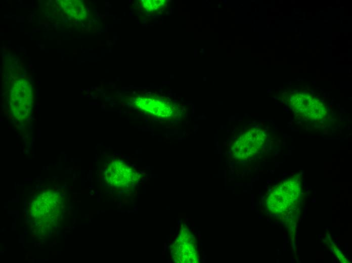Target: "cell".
<instances>
[{
	"label": "cell",
	"instance_id": "obj_3",
	"mask_svg": "<svg viewBox=\"0 0 352 263\" xmlns=\"http://www.w3.org/2000/svg\"><path fill=\"white\" fill-rule=\"evenodd\" d=\"M289 104L293 111L309 120L321 119L326 113L322 103L309 94H293L290 96Z\"/></svg>",
	"mask_w": 352,
	"mask_h": 263
},
{
	"label": "cell",
	"instance_id": "obj_6",
	"mask_svg": "<svg viewBox=\"0 0 352 263\" xmlns=\"http://www.w3.org/2000/svg\"><path fill=\"white\" fill-rule=\"evenodd\" d=\"M108 183L116 187H124L134 180L135 173L123 162L114 161L110 163L105 171Z\"/></svg>",
	"mask_w": 352,
	"mask_h": 263
},
{
	"label": "cell",
	"instance_id": "obj_4",
	"mask_svg": "<svg viewBox=\"0 0 352 263\" xmlns=\"http://www.w3.org/2000/svg\"><path fill=\"white\" fill-rule=\"evenodd\" d=\"M265 132L262 129H251L239 137L232 147L234 155L245 158L258 152L266 139Z\"/></svg>",
	"mask_w": 352,
	"mask_h": 263
},
{
	"label": "cell",
	"instance_id": "obj_1",
	"mask_svg": "<svg viewBox=\"0 0 352 263\" xmlns=\"http://www.w3.org/2000/svg\"><path fill=\"white\" fill-rule=\"evenodd\" d=\"M62 198L55 191L40 193L31 204L33 221L42 227H51L57 222L61 214Z\"/></svg>",
	"mask_w": 352,
	"mask_h": 263
},
{
	"label": "cell",
	"instance_id": "obj_7",
	"mask_svg": "<svg viewBox=\"0 0 352 263\" xmlns=\"http://www.w3.org/2000/svg\"><path fill=\"white\" fill-rule=\"evenodd\" d=\"M137 100L135 105L138 108L155 116L167 117L170 116L173 112L171 104L161 99L148 97L141 98Z\"/></svg>",
	"mask_w": 352,
	"mask_h": 263
},
{
	"label": "cell",
	"instance_id": "obj_5",
	"mask_svg": "<svg viewBox=\"0 0 352 263\" xmlns=\"http://www.w3.org/2000/svg\"><path fill=\"white\" fill-rule=\"evenodd\" d=\"M172 254L177 262H197L198 255L193 236L190 232L187 231L180 235L173 245Z\"/></svg>",
	"mask_w": 352,
	"mask_h": 263
},
{
	"label": "cell",
	"instance_id": "obj_2",
	"mask_svg": "<svg viewBox=\"0 0 352 263\" xmlns=\"http://www.w3.org/2000/svg\"><path fill=\"white\" fill-rule=\"evenodd\" d=\"M32 96L31 86L27 80L20 79L12 85L10 103L11 112L17 120L22 121L29 116Z\"/></svg>",
	"mask_w": 352,
	"mask_h": 263
}]
</instances>
